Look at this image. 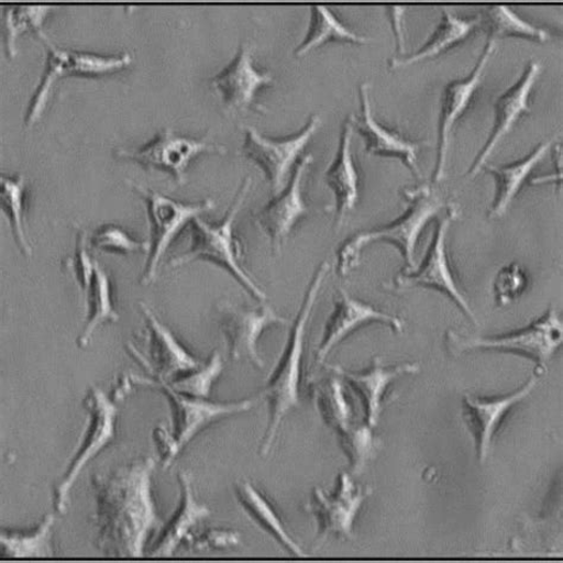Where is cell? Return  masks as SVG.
Returning <instances> with one entry per match:
<instances>
[{"mask_svg":"<svg viewBox=\"0 0 563 563\" xmlns=\"http://www.w3.org/2000/svg\"><path fill=\"white\" fill-rule=\"evenodd\" d=\"M227 153L224 145L214 143L207 137L190 139L176 135L172 129H166L139 150L118 151L117 156L137 162L139 165L147 169L166 172L174 177L177 185L184 186L192 159L202 154L225 155Z\"/></svg>","mask_w":563,"mask_h":563,"instance_id":"4fadbf2b","label":"cell"},{"mask_svg":"<svg viewBox=\"0 0 563 563\" xmlns=\"http://www.w3.org/2000/svg\"><path fill=\"white\" fill-rule=\"evenodd\" d=\"M140 307L146 323L150 354H142L132 344L128 345V351L156 380L169 383L202 365V362L177 340L167 325L159 321L150 306L141 303Z\"/></svg>","mask_w":563,"mask_h":563,"instance_id":"e0dca14e","label":"cell"},{"mask_svg":"<svg viewBox=\"0 0 563 563\" xmlns=\"http://www.w3.org/2000/svg\"><path fill=\"white\" fill-rule=\"evenodd\" d=\"M373 495L372 487H363L352 479V474L342 472L336 479L335 490L325 494L322 488H314L312 500L306 510L313 514L319 526V544L330 537L354 538L353 529L365 500Z\"/></svg>","mask_w":563,"mask_h":563,"instance_id":"5bb4252c","label":"cell"},{"mask_svg":"<svg viewBox=\"0 0 563 563\" xmlns=\"http://www.w3.org/2000/svg\"><path fill=\"white\" fill-rule=\"evenodd\" d=\"M81 300L86 308V323L78 338V346L85 349L90 345L92 336L100 325L120 320V314L117 313L114 307L111 277L98 261L91 285L81 296Z\"/></svg>","mask_w":563,"mask_h":563,"instance_id":"f546056e","label":"cell"},{"mask_svg":"<svg viewBox=\"0 0 563 563\" xmlns=\"http://www.w3.org/2000/svg\"><path fill=\"white\" fill-rule=\"evenodd\" d=\"M529 279L523 266L511 263L504 266L495 277V302L499 308L508 307L527 290Z\"/></svg>","mask_w":563,"mask_h":563,"instance_id":"74e56055","label":"cell"},{"mask_svg":"<svg viewBox=\"0 0 563 563\" xmlns=\"http://www.w3.org/2000/svg\"><path fill=\"white\" fill-rule=\"evenodd\" d=\"M552 145L553 140L542 142L530 155L508 166H485L484 169L493 174L496 180V197L488 218L499 219L507 214L532 172L552 150Z\"/></svg>","mask_w":563,"mask_h":563,"instance_id":"4316f807","label":"cell"},{"mask_svg":"<svg viewBox=\"0 0 563 563\" xmlns=\"http://www.w3.org/2000/svg\"><path fill=\"white\" fill-rule=\"evenodd\" d=\"M331 269V263L324 261L310 282L299 316L292 324L286 351L262 391L269 405V424L261 446L263 456L271 453L287 415L301 406L300 388L307 329Z\"/></svg>","mask_w":563,"mask_h":563,"instance_id":"7a4b0ae2","label":"cell"},{"mask_svg":"<svg viewBox=\"0 0 563 563\" xmlns=\"http://www.w3.org/2000/svg\"><path fill=\"white\" fill-rule=\"evenodd\" d=\"M362 103L361 117L353 115L354 130L361 133L365 142V153L369 156L394 157L401 159L408 169L421 179L418 165L422 143L408 141L397 132L383 126L376 121L369 99V84L360 87Z\"/></svg>","mask_w":563,"mask_h":563,"instance_id":"603a6c76","label":"cell"},{"mask_svg":"<svg viewBox=\"0 0 563 563\" xmlns=\"http://www.w3.org/2000/svg\"><path fill=\"white\" fill-rule=\"evenodd\" d=\"M179 484L181 487L179 509L176 510L168 525L163 528L161 537L151 552L153 558H172L212 514L206 504L197 500L189 472L181 471L179 473Z\"/></svg>","mask_w":563,"mask_h":563,"instance_id":"484cf974","label":"cell"},{"mask_svg":"<svg viewBox=\"0 0 563 563\" xmlns=\"http://www.w3.org/2000/svg\"><path fill=\"white\" fill-rule=\"evenodd\" d=\"M234 495L250 518L266 532H269L286 550L298 558L307 556L302 547L294 540L285 523L282 522L272 503L257 490L254 484L246 479L236 481Z\"/></svg>","mask_w":563,"mask_h":563,"instance_id":"f1b7e54d","label":"cell"},{"mask_svg":"<svg viewBox=\"0 0 563 563\" xmlns=\"http://www.w3.org/2000/svg\"><path fill=\"white\" fill-rule=\"evenodd\" d=\"M90 244L98 250L113 252V254H135V252H150L151 244L133 239L123 228L114 224L103 225L91 236Z\"/></svg>","mask_w":563,"mask_h":563,"instance_id":"8d00e7d4","label":"cell"},{"mask_svg":"<svg viewBox=\"0 0 563 563\" xmlns=\"http://www.w3.org/2000/svg\"><path fill=\"white\" fill-rule=\"evenodd\" d=\"M128 184L145 200L151 221V255L141 278L143 285L150 286L156 279L159 265L177 236L187 225H191L192 221L214 210L216 203L212 199L195 203L176 201L142 185L132 181Z\"/></svg>","mask_w":563,"mask_h":563,"instance_id":"ba28073f","label":"cell"},{"mask_svg":"<svg viewBox=\"0 0 563 563\" xmlns=\"http://www.w3.org/2000/svg\"><path fill=\"white\" fill-rule=\"evenodd\" d=\"M274 81L269 71L255 67L252 47L249 43H243L232 63L211 80V85L228 111L246 113L265 111L257 97L263 88L272 86Z\"/></svg>","mask_w":563,"mask_h":563,"instance_id":"ac0fdd59","label":"cell"},{"mask_svg":"<svg viewBox=\"0 0 563 563\" xmlns=\"http://www.w3.org/2000/svg\"><path fill=\"white\" fill-rule=\"evenodd\" d=\"M26 201L27 183L23 175L0 177V205L8 217L10 225L22 254L26 257L33 255L32 244L26 233Z\"/></svg>","mask_w":563,"mask_h":563,"instance_id":"d6a6232c","label":"cell"},{"mask_svg":"<svg viewBox=\"0 0 563 563\" xmlns=\"http://www.w3.org/2000/svg\"><path fill=\"white\" fill-rule=\"evenodd\" d=\"M563 342L562 319L555 308L517 332L495 336H471L449 331L446 346L457 355L471 351H492L522 355L544 369Z\"/></svg>","mask_w":563,"mask_h":563,"instance_id":"5b68a950","label":"cell"},{"mask_svg":"<svg viewBox=\"0 0 563 563\" xmlns=\"http://www.w3.org/2000/svg\"><path fill=\"white\" fill-rule=\"evenodd\" d=\"M53 8L16 7L7 9L4 16V43L10 58L18 55V40L25 33L33 32L42 40L46 38L42 26Z\"/></svg>","mask_w":563,"mask_h":563,"instance_id":"e575fe53","label":"cell"},{"mask_svg":"<svg viewBox=\"0 0 563 563\" xmlns=\"http://www.w3.org/2000/svg\"><path fill=\"white\" fill-rule=\"evenodd\" d=\"M353 115H349L343 125L336 157L324 174L325 183L334 192L338 229L343 227L347 216L357 207L361 196V174L352 153Z\"/></svg>","mask_w":563,"mask_h":563,"instance_id":"d4e9b609","label":"cell"},{"mask_svg":"<svg viewBox=\"0 0 563 563\" xmlns=\"http://www.w3.org/2000/svg\"><path fill=\"white\" fill-rule=\"evenodd\" d=\"M317 404L322 419L339 437L340 446L347 455L350 473L360 476L374 461L380 440L368 424L355 422L344 379L336 374L316 385Z\"/></svg>","mask_w":563,"mask_h":563,"instance_id":"52a82bcc","label":"cell"},{"mask_svg":"<svg viewBox=\"0 0 563 563\" xmlns=\"http://www.w3.org/2000/svg\"><path fill=\"white\" fill-rule=\"evenodd\" d=\"M442 14L441 23L424 46L419 52L405 58L394 57L389 64L390 69L405 68L433 60V58L439 57L465 42L472 34L476 33L482 23L481 18L473 20L457 18L449 8H444Z\"/></svg>","mask_w":563,"mask_h":563,"instance_id":"83f0119b","label":"cell"},{"mask_svg":"<svg viewBox=\"0 0 563 563\" xmlns=\"http://www.w3.org/2000/svg\"><path fill=\"white\" fill-rule=\"evenodd\" d=\"M369 323L388 324L397 333H402V319L382 312L376 307L354 299L345 289H340L335 308L324 331L317 352V362L322 365L330 353L353 332Z\"/></svg>","mask_w":563,"mask_h":563,"instance_id":"7402d4cb","label":"cell"},{"mask_svg":"<svg viewBox=\"0 0 563 563\" xmlns=\"http://www.w3.org/2000/svg\"><path fill=\"white\" fill-rule=\"evenodd\" d=\"M541 73V63H529L522 78L497 99L492 135L470 168L468 179H474L485 168L499 144L506 140L515 125L521 121V118L530 113V98Z\"/></svg>","mask_w":563,"mask_h":563,"instance_id":"ffe728a7","label":"cell"},{"mask_svg":"<svg viewBox=\"0 0 563 563\" xmlns=\"http://www.w3.org/2000/svg\"><path fill=\"white\" fill-rule=\"evenodd\" d=\"M405 198L409 207L401 218L388 227L355 233L340 247L336 258L340 276L346 277L357 268L364 247L377 242L391 243L401 251L406 264L404 273L417 269L415 252L420 236L429 222L439 218L449 206L428 186L405 190Z\"/></svg>","mask_w":563,"mask_h":563,"instance_id":"3957f363","label":"cell"},{"mask_svg":"<svg viewBox=\"0 0 563 563\" xmlns=\"http://www.w3.org/2000/svg\"><path fill=\"white\" fill-rule=\"evenodd\" d=\"M542 373L532 375L523 385L509 395L494 398H481L466 395L464 398L465 420L476 440L481 463L490 455L493 441L507 415L522 404L540 383Z\"/></svg>","mask_w":563,"mask_h":563,"instance_id":"44dd1931","label":"cell"},{"mask_svg":"<svg viewBox=\"0 0 563 563\" xmlns=\"http://www.w3.org/2000/svg\"><path fill=\"white\" fill-rule=\"evenodd\" d=\"M241 533L229 529H206L201 532L192 533L185 547L195 552H207L216 550H230L240 545Z\"/></svg>","mask_w":563,"mask_h":563,"instance_id":"f35d334b","label":"cell"},{"mask_svg":"<svg viewBox=\"0 0 563 563\" xmlns=\"http://www.w3.org/2000/svg\"><path fill=\"white\" fill-rule=\"evenodd\" d=\"M55 516L48 514L31 529L0 530V552L4 558L49 559L54 558L53 528Z\"/></svg>","mask_w":563,"mask_h":563,"instance_id":"4dcf8cb0","label":"cell"},{"mask_svg":"<svg viewBox=\"0 0 563 563\" xmlns=\"http://www.w3.org/2000/svg\"><path fill=\"white\" fill-rule=\"evenodd\" d=\"M152 456L97 473L91 478L96 547L108 558H143L147 541L162 526L153 495Z\"/></svg>","mask_w":563,"mask_h":563,"instance_id":"6da1fadb","label":"cell"},{"mask_svg":"<svg viewBox=\"0 0 563 563\" xmlns=\"http://www.w3.org/2000/svg\"><path fill=\"white\" fill-rule=\"evenodd\" d=\"M496 48L497 41L487 38L479 60L470 76L462 80L452 81L444 88L439 115L438 159L433 174V185H439L446 179L453 130L472 106Z\"/></svg>","mask_w":563,"mask_h":563,"instance_id":"2e32d148","label":"cell"},{"mask_svg":"<svg viewBox=\"0 0 563 563\" xmlns=\"http://www.w3.org/2000/svg\"><path fill=\"white\" fill-rule=\"evenodd\" d=\"M457 217L456 206L450 205L446 214L439 217L431 247L420 268L410 273H399L388 289L402 291L413 287L432 288L446 294L462 312L477 323L465 294L459 287L448 254V236L452 222Z\"/></svg>","mask_w":563,"mask_h":563,"instance_id":"8fae6325","label":"cell"},{"mask_svg":"<svg viewBox=\"0 0 563 563\" xmlns=\"http://www.w3.org/2000/svg\"><path fill=\"white\" fill-rule=\"evenodd\" d=\"M399 10L401 9H394V12L396 14H391V20H393V24L394 26L396 27L397 26V31H395V34L397 35V42H398V47H399V53H405V35H404V26L401 25L402 22H404V19L402 18H398L399 16Z\"/></svg>","mask_w":563,"mask_h":563,"instance_id":"ab89813d","label":"cell"},{"mask_svg":"<svg viewBox=\"0 0 563 563\" xmlns=\"http://www.w3.org/2000/svg\"><path fill=\"white\" fill-rule=\"evenodd\" d=\"M84 406L87 411L84 433L64 476L53 492V507L60 516L68 512L71 488L76 485L81 472L115 438L118 407L113 399L92 385L86 393Z\"/></svg>","mask_w":563,"mask_h":563,"instance_id":"8992f818","label":"cell"},{"mask_svg":"<svg viewBox=\"0 0 563 563\" xmlns=\"http://www.w3.org/2000/svg\"><path fill=\"white\" fill-rule=\"evenodd\" d=\"M320 126V115L313 114L300 132L280 140L265 137L255 128H245L243 156L261 167L274 196L286 188L291 169L298 166L306 146Z\"/></svg>","mask_w":563,"mask_h":563,"instance_id":"7c38bea8","label":"cell"},{"mask_svg":"<svg viewBox=\"0 0 563 563\" xmlns=\"http://www.w3.org/2000/svg\"><path fill=\"white\" fill-rule=\"evenodd\" d=\"M313 161V155L303 156L294 169L288 186L256 216L257 227L268 236L276 252L287 243L296 224L309 214L303 186Z\"/></svg>","mask_w":563,"mask_h":563,"instance_id":"d6986e66","label":"cell"},{"mask_svg":"<svg viewBox=\"0 0 563 563\" xmlns=\"http://www.w3.org/2000/svg\"><path fill=\"white\" fill-rule=\"evenodd\" d=\"M140 387L159 389L169 399L173 410V428L170 434L177 451L180 453L187 444L207 427L225 419L246 412L254 408L256 399H242L236 402H213L209 398H198L174 390L169 383L145 377L133 376Z\"/></svg>","mask_w":563,"mask_h":563,"instance_id":"30bf717a","label":"cell"},{"mask_svg":"<svg viewBox=\"0 0 563 563\" xmlns=\"http://www.w3.org/2000/svg\"><path fill=\"white\" fill-rule=\"evenodd\" d=\"M252 186L250 176L243 181L224 219L218 224H209L201 218L191 222V242L188 251L170 261V268H180L197 260L210 261L227 269L240 284L261 302L266 294L251 277L243 265V249L234 232L235 220L243 209Z\"/></svg>","mask_w":563,"mask_h":563,"instance_id":"277c9868","label":"cell"},{"mask_svg":"<svg viewBox=\"0 0 563 563\" xmlns=\"http://www.w3.org/2000/svg\"><path fill=\"white\" fill-rule=\"evenodd\" d=\"M419 363H405L387 366L380 358H375L373 365L363 373H351L342 366H331L334 374L342 377L362 399L365 423L375 429L380 419L385 395L390 385L398 378L415 375L420 372Z\"/></svg>","mask_w":563,"mask_h":563,"instance_id":"cb8c5ba5","label":"cell"},{"mask_svg":"<svg viewBox=\"0 0 563 563\" xmlns=\"http://www.w3.org/2000/svg\"><path fill=\"white\" fill-rule=\"evenodd\" d=\"M42 41L48 47L47 66L27 109L25 117L27 128L35 125L41 120L56 85L63 79L108 76V74L125 69L132 63V56L129 53L103 56L57 48L48 37Z\"/></svg>","mask_w":563,"mask_h":563,"instance_id":"9c48e42d","label":"cell"},{"mask_svg":"<svg viewBox=\"0 0 563 563\" xmlns=\"http://www.w3.org/2000/svg\"><path fill=\"white\" fill-rule=\"evenodd\" d=\"M224 369L221 354L214 351L207 363H202L192 372L169 382L170 387L177 393L198 398H209L213 384ZM168 383V382H167Z\"/></svg>","mask_w":563,"mask_h":563,"instance_id":"d590c367","label":"cell"},{"mask_svg":"<svg viewBox=\"0 0 563 563\" xmlns=\"http://www.w3.org/2000/svg\"><path fill=\"white\" fill-rule=\"evenodd\" d=\"M485 25L488 40L516 37L545 43L552 38V34L545 29L525 21L512 9L504 5L486 9Z\"/></svg>","mask_w":563,"mask_h":563,"instance_id":"836d02e7","label":"cell"},{"mask_svg":"<svg viewBox=\"0 0 563 563\" xmlns=\"http://www.w3.org/2000/svg\"><path fill=\"white\" fill-rule=\"evenodd\" d=\"M218 310L220 329L224 334L230 358L247 361L258 368H263L265 365L258 350L262 334L273 325L290 323L268 305L244 308L230 302H221Z\"/></svg>","mask_w":563,"mask_h":563,"instance_id":"9a60e30c","label":"cell"},{"mask_svg":"<svg viewBox=\"0 0 563 563\" xmlns=\"http://www.w3.org/2000/svg\"><path fill=\"white\" fill-rule=\"evenodd\" d=\"M332 42L364 46V44L369 42V38L351 31L350 27L335 16L331 9L313 7L306 37L300 43V46L295 49L294 55L296 57H303L310 52Z\"/></svg>","mask_w":563,"mask_h":563,"instance_id":"1f68e13d","label":"cell"}]
</instances>
